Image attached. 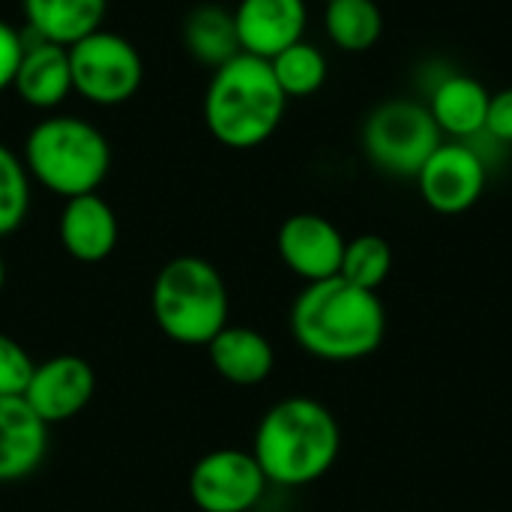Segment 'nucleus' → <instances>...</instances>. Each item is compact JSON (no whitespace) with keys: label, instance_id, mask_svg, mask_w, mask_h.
<instances>
[{"label":"nucleus","instance_id":"f257e3e1","mask_svg":"<svg viewBox=\"0 0 512 512\" xmlns=\"http://www.w3.org/2000/svg\"><path fill=\"white\" fill-rule=\"evenodd\" d=\"M384 330L387 312L381 297L342 276L309 282L291 306V333L318 360H363L381 348Z\"/></svg>","mask_w":512,"mask_h":512},{"label":"nucleus","instance_id":"f03ea898","mask_svg":"<svg viewBox=\"0 0 512 512\" xmlns=\"http://www.w3.org/2000/svg\"><path fill=\"white\" fill-rule=\"evenodd\" d=\"M339 444L342 435L330 408L306 396H291L261 417L252 456L267 483L297 489L321 480L336 465Z\"/></svg>","mask_w":512,"mask_h":512},{"label":"nucleus","instance_id":"7ed1b4c3","mask_svg":"<svg viewBox=\"0 0 512 512\" xmlns=\"http://www.w3.org/2000/svg\"><path fill=\"white\" fill-rule=\"evenodd\" d=\"M285 105L288 96L282 93L270 60L240 51L213 69L204 93V123L222 147L252 150L279 129Z\"/></svg>","mask_w":512,"mask_h":512},{"label":"nucleus","instance_id":"20e7f679","mask_svg":"<svg viewBox=\"0 0 512 512\" xmlns=\"http://www.w3.org/2000/svg\"><path fill=\"white\" fill-rule=\"evenodd\" d=\"M27 174L60 198L96 192L111 168V147L105 135L69 114L39 120L24 141Z\"/></svg>","mask_w":512,"mask_h":512},{"label":"nucleus","instance_id":"39448f33","mask_svg":"<svg viewBox=\"0 0 512 512\" xmlns=\"http://www.w3.org/2000/svg\"><path fill=\"white\" fill-rule=\"evenodd\" d=\"M153 321L177 345H204L228 327V288L222 273L195 255L168 261L153 282Z\"/></svg>","mask_w":512,"mask_h":512},{"label":"nucleus","instance_id":"423d86ee","mask_svg":"<svg viewBox=\"0 0 512 512\" xmlns=\"http://www.w3.org/2000/svg\"><path fill=\"white\" fill-rule=\"evenodd\" d=\"M444 135L429 111L417 99H387L375 105L360 132L366 159L390 177H414L426 159L441 147Z\"/></svg>","mask_w":512,"mask_h":512},{"label":"nucleus","instance_id":"0eeeda50","mask_svg":"<svg viewBox=\"0 0 512 512\" xmlns=\"http://www.w3.org/2000/svg\"><path fill=\"white\" fill-rule=\"evenodd\" d=\"M72 90L93 105H120L132 99L144 81L138 48L111 30H96L69 45Z\"/></svg>","mask_w":512,"mask_h":512},{"label":"nucleus","instance_id":"6e6552de","mask_svg":"<svg viewBox=\"0 0 512 512\" xmlns=\"http://www.w3.org/2000/svg\"><path fill=\"white\" fill-rule=\"evenodd\" d=\"M267 477L246 450H213L189 474V498L201 512H249L264 498Z\"/></svg>","mask_w":512,"mask_h":512},{"label":"nucleus","instance_id":"1a4fd4ad","mask_svg":"<svg viewBox=\"0 0 512 512\" xmlns=\"http://www.w3.org/2000/svg\"><path fill=\"white\" fill-rule=\"evenodd\" d=\"M423 201L444 216L468 213L486 189V159L468 141H441L417 174Z\"/></svg>","mask_w":512,"mask_h":512},{"label":"nucleus","instance_id":"9d476101","mask_svg":"<svg viewBox=\"0 0 512 512\" xmlns=\"http://www.w3.org/2000/svg\"><path fill=\"white\" fill-rule=\"evenodd\" d=\"M96 393V372L84 357L57 354L39 366L24 390V402L36 411L45 426L66 423L78 417Z\"/></svg>","mask_w":512,"mask_h":512},{"label":"nucleus","instance_id":"9b49d317","mask_svg":"<svg viewBox=\"0 0 512 512\" xmlns=\"http://www.w3.org/2000/svg\"><path fill=\"white\" fill-rule=\"evenodd\" d=\"M345 243L342 231L318 213H294L276 234L279 258L291 273L306 279V285L339 276Z\"/></svg>","mask_w":512,"mask_h":512},{"label":"nucleus","instance_id":"f8f14e48","mask_svg":"<svg viewBox=\"0 0 512 512\" xmlns=\"http://www.w3.org/2000/svg\"><path fill=\"white\" fill-rule=\"evenodd\" d=\"M234 24L243 54L273 60L279 51L303 39L306 0H240Z\"/></svg>","mask_w":512,"mask_h":512},{"label":"nucleus","instance_id":"ddd939ff","mask_svg":"<svg viewBox=\"0 0 512 512\" xmlns=\"http://www.w3.org/2000/svg\"><path fill=\"white\" fill-rule=\"evenodd\" d=\"M48 456V426L24 396H0V483H15L39 471Z\"/></svg>","mask_w":512,"mask_h":512},{"label":"nucleus","instance_id":"4468645a","mask_svg":"<svg viewBox=\"0 0 512 512\" xmlns=\"http://www.w3.org/2000/svg\"><path fill=\"white\" fill-rule=\"evenodd\" d=\"M57 234H60L63 249L75 261L99 264L114 252L120 228H117V216L111 204L99 198L96 192H87V195L66 198Z\"/></svg>","mask_w":512,"mask_h":512},{"label":"nucleus","instance_id":"2eb2a0df","mask_svg":"<svg viewBox=\"0 0 512 512\" xmlns=\"http://www.w3.org/2000/svg\"><path fill=\"white\" fill-rule=\"evenodd\" d=\"M15 93L39 111L57 108L69 93H72V66H69V48L36 39L24 42L15 78H12Z\"/></svg>","mask_w":512,"mask_h":512},{"label":"nucleus","instance_id":"dca6fc26","mask_svg":"<svg viewBox=\"0 0 512 512\" xmlns=\"http://www.w3.org/2000/svg\"><path fill=\"white\" fill-rule=\"evenodd\" d=\"M489 102H492V93L486 90L483 81H477L474 75H465V72H450L432 87V96L426 105H429L441 135L468 141V138L486 132Z\"/></svg>","mask_w":512,"mask_h":512},{"label":"nucleus","instance_id":"f3484780","mask_svg":"<svg viewBox=\"0 0 512 512\" xmlns=\"http://www.w3.org/2000/svg\"><path fill=\"white\" fill-rule=\"evenodd\" d=\"M210 363L216 375L237 387H255L270 378L276 366L273 345L264 333L252 327H222L210 342H207Z\"/></svg>","mask_w":512,"mask_h":512},{"label":"nucleus","instance_id":"a211bd4d","mask_svg":"<svg viewBox=\"0 0 512 512\" xmlns=\"http://www.w3.org/2000/svg\"><path fill=\"white\" fill-rule=\"evenodd\" d=\"M21 9L36 39L69 48L102 27L108 0H21Z\"/></svg>","mask_w":512,"mask_h":512},{"label":"nucleus","instance_id":"6ab92c4d","mask_svg":"<svg viewBox=\"0 0 512 512\" xmlns=\"http://www.w3.org/2000/svg\"><path fill=\"white\" fill-rule=\"evenodd\" d=\"M183 45L198 63L219 69L222 63L240 54L234 12L213 6V3L195 6L183 21Z\"/></svg>","mask_w":512,"mask_h":512},{"label":"nucleus","instance_id":"aec40b11","mask_svg":"<svg viewBox=\"0 0 512 512\" xmlns=\"http://www.w3.org/2000/svg\"><path fill=\"white\" fill-rule=\"evenodd\" d=\"M324 27L336 48L363 54L378 45L384 33V15L375 0H327Z\"/></svg>","mask_w":512,"mask_h":512},{"label":"nucleus","instance_id":"412c9836","mask_svg":"<svg viewBox=\"0 0 512 512\" xmlns=\"http://www.w3.org/2000/svg\"><path fill=\"white\" fill-rule=\"evenodd\" d=\"M270 69L288 99L312 96L327 81V57L318 45L300 39L270 60Z\"/></svg>","mask_w":512,"mask_h":512},{"label":"nucleus","instance_id":"4be33fe9","mask_svg":"<svg viewBox=\"0 0 512 512\" xmlns=\"http://www.w3.org/2000/svg\"><path fill=\"white\" fill-rule=\"evenodd\" d=\"M393 270V249L384 237L378 234H360L345 243L342 267L339 276L363 291H375L387 282Z\"/></svg>","mask_w":512,"mask_h":512},{"label":"nucleus","instance_id":"5701e85b","mask_svg":"<svg viewBox=\"0 0 512 512\" xmlns=\"http://www.w3.org/2000/svg\"><path fill=\"white\" fill-rule=\"evenodd\" d=\"M30 210V174L24 162L0 144V237L21 228Z\"/></svg>","mask_w":512,"mask_h":512},{"label":"nucleus","instance_id":"b1692460","mask_svg":"<svg viewBox=\"0 0 512 512\" xmlns=\"http://www.w3.org/2000/svg\"><path fill=\"white\" fill-rule=\"evenodd\" d=\"M33 366L36 363L30 354L15 339L0 333V396H24Z\"/></svg>","mask_w":512,"mask_h":512},{"label":"nucleus","instance_id":"393cba45","mask_svg":"<svg viewBox=\"0 0 512 512\" xmlns=\"http://www.w3.org/2000/svg\"><path fill=\"white\" fill-rule=\"evenodd\" d=\"M486 132L495 141L512 144V87H504V90L492 93L489 117H486Z\"/></svg>","mask_w":512,"mask_h":512},{"label":"nucleus","instance_id":"a878e982","mask_svg":"<svg viewBox=\"0 0 512 512\" xmlns=\"http://www.w3.org/2000/svg\"><path fill=\"white\" fill-rule=\"evenodd\" d=\"M21 51H24L21 33L15 27H9L6 21H0V93L6 87H12V78H15Z\"/></svg>","mask_w":512,"mask_h":512},{"label":"nucleus","instance_id":"bb28decb","mask_svg":"<svg viewBox=\"0 0 512 512\" xmlns=\"http://www.w3.org/2000/svg\"><path fill=\"white\" fill-rule=\"evenodd\" d=\"M3 282H6V264H3V255H0V291H3Z\"/></svg>","mask_w":512,"mask_h":512},{"label":"nucleus","instance_id":"cd10ccee","mask_svg":"<svg viewBox=\"0 0 512 512\" xmlns=\"http://www.w3.org/2000/svg\"><path fill=\"white\" fill-rule=\"evenodd\" d=\"M324 3H327V0H324Z\"/></svg>","mask_w":512,"mask_h":512}]
</instances>
